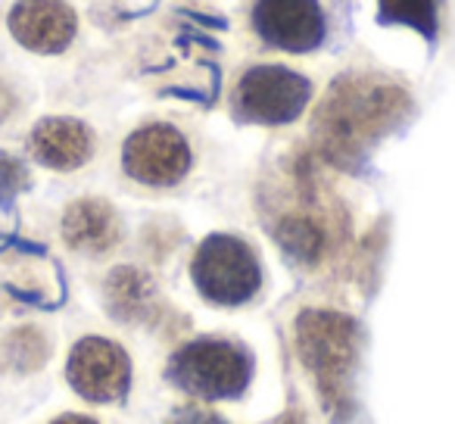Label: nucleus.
<instances>
[{"label":"nucleus","instance_id":"10","mask_svg":"<svg viewBox=\"0 0 455 424\" xmlns=\"http://www.w3.org/2000/svg\"><path fill=\"white\" fill-rule=\"evenodd\" d=\"M28 147H32V156L41 165L57 172H72L91 159L94 134H91V128L84 122L57 116V119H41L35 125Z\"/></svg>","mask_w":455,"mask_h":424},{"label":"nucleus","instance_id":"17","mask_svg":"<svg viewBox=\"0 0 455 424\" xmlns=\"http://www.w3.org/2000/svg\"><path fill=\"white\" fill-rule=\"evenodd\" d=\"M53 424H97L94 418H88V415H60Z\"/></svg>","mask_w":455,"mask_h":424},{"label":"nucleus","instance_id":"3","mask_svg":"<svg viewBox=\"0 0 455 424\" xmlns=\"http://www.w3.org/2000/svg\"><path fill=\"white\" fill-rule=\"evenodd\" d=\"M359 324L343 312L331 309H306L297 318V347L299 359L306 362L309 374L315 378L324 405H337L347 396L349 374L355 365V343Z\"/></svg>","mask_w":455,"mask_h":424},{"label":"nucleus","instance_id":"13","mask_svg":"<svg viewBox=\"0 0 455 424\" xmlns=\"http://www.w3.org/2000/svg\"><path fill=\"white\" fill-rule=\"evenodd\" d=\"M380 20L396 22V26L415 28L418 35H436V13H440V0H378Z\"/></svg>","mask_w":455,"mask_h":424},{"label":"nucleus","instance_id":"9","mask_svg":"<svg viewBox=\"0 0 455 424\" xmlns=\"http://www.w3.org/2000/svg\"><path fill=\"white\" fill-rule=\"evenodd\" d=\"M10 32L35 53H63L76 38L78 20L66 0H20L10 13Z\"/></svg>","mask_w":455,"mask_h":424},{"label":"nucleus","instance_id":"12","mask_svg":"<svg viewBox=\"0 0 455 424\" xmlns=\"http://www.w3.org/2000/svg\"><path fill=\"white\" fill-rule=\"evenodd\" d=\"M107 297H109V309L128 322V318H140L144 312L153 309L156 303V287L150 284L147 275H140L138 268H116L107 281Z\"/></svg>","mask_w":455,"mask_h":424},{"label":"nucleus","instance_id":"8","mask_svg":"<svg viewBox=\"0 0 455 424\" xmlns=\"http://www.w3.org/2000/svg\"><path fill=\"white\" fill-rule=\"evenodd\" d=\"M253 28L268 47L309 53L328 38V20L318 0H256Z\"/></svg>","mask_w":455,"mask_h":424},{"label":"nucleus","instance_id":"1","mask_svg":"<svg viewBox=\"0 0 455 424\" xmlns=\"http://www.w3.org/2000/svg\"><path fill=\"white\" fill-rule=\"evenodd\" d=\"M409 109V97L396 84L371 76H343L334 82L315 116V138L324 156L353 165L355 156L384 138Z\"/></svg>","mask_w":455,"mask_h":424},{"label":"nucleus","instance_id":"11","mask_svg":"<svg viewBox=\"0 0 455 424\" xmlns=\"http://www.w3.org/2000/svg\"><path fill=\"white\" fill-rule=\"evenodd\" d=\"M63 237L72 250L88 256H100L119 244L122 225L116 209L107 200H78L66 209Z\"/></svg>","mask_w":455,"mask_h":424},{"label":"nucleus","instance_id":"6","mask_svg":"<svg viewBox=\"0 0 455 424\" xmlns=\"http://www.w3.org/2000/svg\"><path fill=\"white\" fill-rule=\"evenodd\" d=\"M122 169L128 178L150 188H172L190 169V147L178 128L165 122L144 125L122 147Z\"/></svg>","mask_w":455,"mask_h":424},{"label":"nucleus","instance_id":"4","mask_svg":"<svg viewBox=\"0 0 455 424\" xmlns=\"http://www.w3.org/2000/svg\"><path fill=\"white\" fill-rule=\"evenodd\" d=\"M190 278L209 303L243 306L259 293L262 268L247 241L235 235H212L196 247Z\"/></svg>","mask_w":455,"mask_h":424},{"label":"nucleus","instance_id":"2","mask_svg":"<svg viewBox=\"0 0 455 424\" xmlns=\"http://www.w3.org/2000/svg\"><path fill=\"white\" fill-rule=\"evenodd\" d=\"M165 378L190 396L237 399L253 380V356L225 337H200L172 353Z\"/></svg>","mask_w":455,"mask_h":424},{"label":"nucleus","instance_id":"15","mask_svg":"<svg viewBox=\"0 0 455 424\" xmlns=\"http://www.w3.org/2000/svg\"><path fill=\"white\" fill-rule=\"evenodd\" d=\"M26 184H28V175L20 159L0 153V200H10V196L20 194Z\"/></svg>","mask_w":455,"mask_h":424},{"label":"nucleus","instance_id":"7","mask_svg":"<svg viewBox=\"0 0 455 424\" xmlns=\"http://www.w3.org/2000/svg\"><path fill=\"white\" fill-rule=\"evenodd\" d=\"M66 378L88 403H119L132 387V359L107 337H84L72 347Z\"/></svg>","mask_w":455,"mask_h":424},{"label":"nucleus","instance_id":"5","mask_svg":"<svg viewBox=\"0 0 455 424\" xmlns=\"http://www.w3.org/2000/svg\"><path fill=\"white\" fill-rule=\"evenodd\" d=\"M312 97V82L287 66H253L241 76L235 91V109L243 122L287 125L303 116Z\"/></svg>","mask_w":455,"mask_h":424},{"label":"nucleus","instance_id":"16","mask_svg":"<svg viewBox=\"0 0 455 424\" xmlns=\"http://www.w3.org/2000/svg\"><path fill=\"white\" fill-rule=\"evenodd\" d=\"M169 424H228L221 415L203 409V405H181V409L172 415Z\"/></svg>","mask_w":455,"mask_h":424},{"label":"nucleus","instance_id":"14","mask_svg":"<svg viewBox=\"0 0 455 424\" xmlns=\"http://www.w3.org/2000/svg\"><path fill=\"white\" fill-rule=\"evenodd\" d=\"M0 359H7L13 368H20V372H32V368L44 365L47 359V340L44 334H41L38 328H20L13 331V334L4 340V347H0Z\"/></svg>","mask_w":455,"mask_h":424}]
</instances>
